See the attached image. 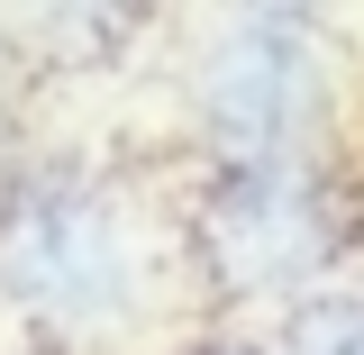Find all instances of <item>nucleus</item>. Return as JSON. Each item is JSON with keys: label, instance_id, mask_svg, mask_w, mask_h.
<instances>
[{"label": "nucleus", "instance_id": "7ed1b4c3", "mask_svg": "<svg viewBox=\"0 0 364 355\" xmlns=\"http://www.w3.org/2000/svg\"><path fill=\"white\" fill-rule=\"evenodd\" d=\"M200 119L228 146V164H273V155H301L318 128V37L310 18H282V9H246L228 18L219 46L200 55Z\"/></svg>", "mask_w": 364, "mask_h": 355}, {"label": "nucleus", "instance_id": "39448f33", "mask_svg": "<svg viewBox=\"0 0 364 355\" xmlns=\"http://www.w3.org/2000/svg\"><path fill=\"white\" fill-rule=\"evenodd\" d=\"M200 355H264V346H237V337H219V346H200Z\"/></svg>", "mask_w": 364, "mask_h": 355}, {"label": "nucleus", "instance_id": "f257e3e1", "mask_svg": "<svg viewBox=\"0 0 364 355\" xmlns=\"http://www.w3.org/2000/svg\"><path fill=\"white\" fill-rule=\"evenodd\" d=\"M337 191L310 155H273V164H228L200 201V255L228 292H310L337 265Z\"/></svg>", "mask_w": 364, "mask_h": 355}, {"label": "nucleus", "instance_id": "20e7f679", "mask_svg": "<svg viewBox=\"0 0 364 355\" xmlns=\"http://www.w3.org/2000/svg\"><path fill=\"white\" fill-rule=\"evenodd\" d=\"M291 355H364V282L291 301Z\"/></svg>", "mask_w": 364, "mask_h": 355}, {"label": "nucleus", "instance_id": "f03ea898", "mask_svg": "<svg viewBox=\"0 0 364 355\" xmlns=\"http://www.w3.org/2000/svg\"><path fill=\"white\" fill-rule=\"evenodd\" d=\"M128 282H136L128 228L91 182H37L9 201V219H0V292L9 301H28L55 328H100L128 310Z\"/></svg>", "mask_w": 364, "mask_h": 355}]
</instances>
